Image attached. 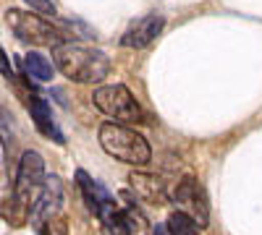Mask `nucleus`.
<instances>
[{"instance_id":"nucleus-8","label":"nucleus","mask_w":262,"mask_h":235,"mask_svg":"<svg viewBox=\"0 0 262 235\" xmlns=\"http://www.w3.org/2000/svg\"><path fill=\"white\" fill-rule=\"evenodd\" d=\"M76 183H79V188H81V196H84L86 206L95 212L100 222L107 220L113 212H118V209H116V199L107 194L105 186H100L97 180H92L86 170H76Z\"/></svg>"},{"instance_id":"nucleus-6","label":"nucleus","mask_w":262,"mask_h":235,"mask_svg":"<svg viewBox=\"0 0 262 235\" xmlns=\"http://www.w3.org/2000/svg\"><path fill=\"white\" fill-rule=\"evenodd\" d=\"M173 201L179 204V212L189 215L200 227H207L210 220V206H207V196H205V188L200 186V180L186 175L179 180L176 191H173Z\"/></svg>"},{"instance_id":"nucleus-11","label":"nucleus","mask_w":262,"mask_h":235,"mask_svg":"<svg viewBox=\"0 0 262 235\" xmlns=\"http://www.w3.org/2000/svg\"><path fill=\"white\" fill-rule=\"evenodd\" d=\"M131 180V188L137 191V196L147 204H165L168 201V191H165V183L158 178V175H147V173H131L128 175Z\"/></svg>"},{"instance_id":"nucleus-17","label":"nucleus","mask_w":262,"mask_h":235,"mask_svg":"<svg viewBox=\"0 0 262 235\" xmlns=\"http://www.w3.org/2000/svg\"><path fill=\"white\" fill-rule=\"evenodd\" d=\"M27 3L32 6L34 13H42V16H55V6L53 0H27Z\"/></svg>"},{"instance_id":"nucleus-2","label":"nucleus","mask_w":262,"mask_h":235,"mask_svg":"<svg viewBox=\"0 0 262 235\" xmlns=\"http://www.w3.org/2000/svg\"><path fill=\"white\" fill-rule=\"evenodd\" d=\"M100 146L105 149L111 157L126 162V165H147L152 160V149L147 139L137 131H131L123 123L107 120L100 125Z\"/></svg>"},{"instance_id":"nucleus-14","label":"nucleus","mask_w":262,"mask_h":235,"mask_svg":"<svg viewBox=\"0 0 262 235\" xmlns=\"http://www.w3.org/2000/svg\"><path fill=\"white\" fill-rule=\"evenodd\" d=\"M121 217H123V222H126V227H128V232L134 235V232H142L147 225H144V217L137 212V206L134 204H128L126 209H121Z\"/></svg>"},{"instance_id":"nucleus-5","label":"nucleus","mask_w":262,"mask_h":235,"mask_svg":"<svg viewBox=\"0 0 262 235\" xmlns=\"http://www.w3.org/2000/svg\"><path fill=\"white\" fill-rule=\"evenodd\" d=\"M42 183H45V160L37 152H24L18 165V173H16V186H13V201L21 209H32L37 194Z\"/></svg>"},{"instance_id":"nucleus-16","label":"nucleus","mask_w":262,"mask_h":235,"mask_svg":"<svg viewBox=\"0 0 262 235\" xmlns=\"http://www.w3.org/2000/svg\"><path fill=\"white\" fill-rule=\"evenodd\" d=\"M39 235H69V222H66V215H58L53 220H48L42 227H37Z\"/></svg>"},{"instance_id":"nucleus-4","label":"nucleus","mask_w":262,"mask_h":235,"mask_svg":"<svg viewBox=\"0 0 262 235\" xmlns=\"http://www.w3.org/2000/svg\"><path fill=\"white\" fill-rule=\"evenodd\" d=\"M6 24L21 42L34 45V47H55V45H60V42H69V34H63L60 29H55L50 21H45L37 13L8 11Z\"/></svg>"},{"instance_id":"nucleus-15","label":"nucleus","mask_w":262,"mask_h":235,"mask_svg":"<svg viewBox=\"0 0 262 235\" xmlns=\"http://www.w3.org/2000/svg\"><path fill=\"white\" fill-rule=\"evenodd\" d=\"M102 235H131L126 222H123V217H121V209L113 212L107 220H102Z\"/></svg>"},{"instance_id":"nucleus-12","label":"nucleus","mask_w":262,"mask_h":235,"mask_svg":"<svg viewBox=\"0 0 262 235\" xmlns=\"http://www.w3.org/2000/svg\"><path fill=\"white\" fill-rule=\"evenodd\" d=\"M21 68H24V73L29 79H37V81H50L55 76V66L45 58V55H37V53H29L24 55V60H21Z\"/></svg>"},{"instance_id":"nucleus-13","label":"nucleus","mask_w":262,"mask_h":235,"mask_svg":"<svg viewBox=\"0 0 262 235\" xmlns=\"http://www.w3.org/2000/svg\"><path fill=\"white\" fill-rule=\"evenodd\" d=\"M165 230L170 235H200V225H196L189 215H184V212H173L168 217Z\"/></svg>"},{"instance_id":"nucleus-18","label":"nucleus","mask_w":262,"mask_h":235,"mask_svg":"<svg viewBox=\"0 0 262 235\" xmlns=\"http://www.w3.org/2000/svg\"><path fill=\"white\" fill-rule=\"evenodd\" d=\"M155 235H170V232L165 230V225H158V227H155Z\"/></svg>"},{"instance_id":"nucleus-3","label":"nucleus","mask_w":262,"mask_h":235,"mask_svg":"<svg viewBox=\"0 0 262 235\" xmlns=\"http://www.w3.org/2000/svg\"><path fill=\"white\" fill-rule=\"evenodd\" d=\"M95 108L107 115L113 123H147V115L137 97L131 94L123 84H107V87H97L92 94Z\"/></svg>"},{"instance_id":"nucleus-10","label":"nucleus","mask_w":262,"mask_h":235,"mask_svg":"<svg viewBox=\"0 0 262 235\" xmlns=\"http://www.w3.org/2000/svg\"><path fill=\"white\" fill-rule=\"evenodd\" d=\"M21 97H24L27 108H29V113H32V120H34V125H37V131L45 134V136H50V139L58 141V144H63L66 136H63V131L55 125V120H53V115H50V105L42 99L39 94H34V92H21Z\"/></svg>"},{"instance_id":"nucleus-9","label":"nucleus","mask_w":262,"mask_h":235,"mask_svg":"<svg viewBox=\"0 0 262 235\" xmlns=\"http://www.w3.org/2000/svg\"><path fill=\"white\" fill-rule=\"evenodd\" d=\"M163 27H165V18L163 16H158V13L142 16V18H137L134 24L123 32L121 45L123 47H131V50H142V47H147L149 42L163 32Z\"/></svg>"},{"instance_id":"nucleus-7","label":"nucleus","mask_w":262,"mask_h":235,"mask_svg":"<svg viewBox=\"0 0 262 235\" xmlns=\"http://www.w3.org/2000/svg\"><path fill=\"white\" fill-rule=\"evenodd\" d=\"M29 215H32L34 227H42L48 220L63 215V183H60L58 175L45 178V183H42L39 194H37V199L29 209Z\"/></svg>"},{"instance_id":"nucleus-1","label":"nucleus","mask_w":262,"mask_h":235,"mask_svg":"<svg viewBox=\"0 0 262 235\" xmlns=\"http://www.w3.org/2000/svg\"><path fill=\"white\" fill-rule=\"evenodd\" d=\"M55 68L74 84H97L111 71V60L97 47H86L79 42H60L53 47Z\"/></svg>"}]
</instances>
